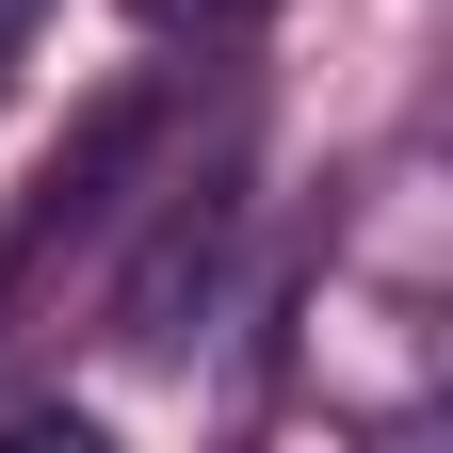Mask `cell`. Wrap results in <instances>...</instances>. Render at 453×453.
<instances>
[]
</instances>
